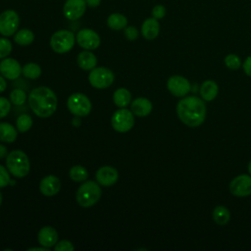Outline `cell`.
Masks as SVG:
<instances>
[{
    "instance_id": "1f68e13d",
    "label": "cell",
    "mask_w": 251,
    "mask_h": 251,
    "mask_svg": "<svg viewBox=\"0 0 251 251\" xmlns=\"http://www.w3.org/2000/svg\"><path fill=\"white\" fill-rule=\"evenodd\" d=\"M13 50V45L10 39L3 36L0 37V59L8 57Z\"/></svg>"
},
{
    "instance_id": "6da1fadb",
    "label": "cell",
    "mask_w": 251,
    "mask_h": 251,
    "mask_svg": "<svg viewBox=\"0 0 251 251\" xmlns=\"http://www.w3.org/2000/svg\"><path fill=\"white\" fill-rule=\"evenodd\" d=\"M176 115L179 121L187 126H201L207 115V108L202 98L195 95H186L176 104Z\"/></svg>"
},
{
    "instance_id": "603a6c76",
    "label": "cell",
    "mask_w": 251,
    "mask_h": 251,
    "mask_svg": "<svg viewBox=\"0 0 251 251\" xmlns=\"http://www.w3.org/2000/svg\"><path fill=\"white\" fill-rule=\"evenodd\" d=\"M107 25L113 30H122L127 25V19L121 13H112L107 18Z\"/></svg>"
},
{
    "instance_id": "f546056e",
    "label": "cell",
    "mask_w": 251,
    "mask_h": 251,
    "mask_svg": "<svg viewBox=\"0 0 251 251\" xmlns=\"http://www.w3.org/2000/svg\"><path fill=\"white\" fill-rule=\"evenodd\" d=\"M10 101L16 106H21L26 101V93L21 88H15L10 93Z\"/></svg>"
},
{
    "instance_id": "2e32d148",
    "label": "cell",
    "mask_w": 251,
    "mask_h": 251,
    "mask_svg": "<svg viewBox=\"0 0 251 251\" xmlns=\"http://www.w3.org/2000/svg\"><path fill=\"white\" fill-rule=\"evenodd\" d=\"M61 189L60 179L56 176H46L43 177L39 183L40 192L47 197L56 195Z\"/></svg>"
},
{
    "instance_id": "ba28073f",
    "label": "cell",
    "mask_w": 251,
    "mask_h": 251,
    "mask_svg": "<svg viewBox=\"0 0 251 251\" xmlns=\"http://www.w3.org/2000/svg\"><path fill=\"white\" fill-rule=\"evenodd\" d=\"M20 26V16L12 9L0 13V34L5 37L14 35Z\"/></svg>"
},
{
    "instance_id": "60d3db41",
    "label": "cell",
    "mask_w": 251,
    "mask_h": 251,
    "mask_svg": "<svg viewBox=\"0 0 251 251\" xmlns=\"http://www.w3.org/2000/svg\"><path fill=\"white\" fill-rule=\"evenodd\" d=\"M6 87H7V82L5 80V77L2 75H0V93L3 92L6 89Z\"/></svg>"
},
{
    "instance_id": "d6986e66",
    "label": "cell",
    "mask_w": 251,
    "mask_h": 251,
    "mask_svg": "<svg viewBox=\"0 0 251 251\" xmlns=\"http://www.w3.org/2000/svg\"><path fill=\"white\" fill-rule=\"evenodd\" d=\"M152 103L145 97H138L130 103V111L137 117H146L152 111Z\"/></svg>"
},
{
    "instance_id": "4dcf8cb0",
    "label": "cell",
    "mask_w": 251,
    "mask_h": 251,
    "mask_svg": "<svg viewBox=\"0 0 251 251\" xmlns=\"http://www.w3.org/2000/svg\"><path fill=\"white\" fill-rule=\"evenodd\" d=\"M224 62H225L226 67L227 69L231 70V71L238 70V69L241 67V65H242L240 58H239L236 54H232V53L226 55V56L225 57Z\"/></svg>"
},
{
    "instance_id": "4fadbf2b",
    "label": "cell",
    "mask_w": 251,
    "mask_h": 251,
    "mask_svg": "<svg viewBox=\"0 0 251 251\" xmlns=\"http://www.w3.org/2000/svg\"><path fill=\"white\" fill-rule=\"evenodd\" d=\"M85 0H66L63 6V15L69 21L80 19L86 12Z\"/></svg>"
},
{
    "instance_id": "f1b7e54d",
    "label": "cell",
    "mask_w": 251,
    "mask_h": 251,
    "mask_svg": "<svg viewBox=\"0 0 251 251\" xmlns=\"http://www.w3.org/2000/svg\"><path fill=\"white\" fill-rule=\"evenodd\" d=\"M32 118L27 114H22L17 118L16 126L17 129L20 132H25L32 126Z\"/></svg>"
},
{
    "instance_id": "f35d334b",
    "label": "cell",
    "mask_w": 251,
    "mask_h": 251,
    "mask_svg": "<svg viewBox=\"0 0 251 251\" xmlns=\"http://www.w3.org/2000/svg\"><path fill=\"white\" fill-rule=\"evenodd\" d=\"M102 0H85L87 7L89 8H96L101 4Z\"/></svg>"
},
{
    "instance_id": "52a82bcc",
    "label": "cell",
    "mask_w": 251,
    "mask_h": 251,
    "mask_svg": "<svg viewBox=\"0 0 251 251\" xmlns=\"http://www.w3.org/2000/svg\"><path fill=\"white\" fill-rule=\"evenodd\" d=\"M115 75L114 73L105 67L94 68L90 71L88 75V81L94 88L105 89L111 86L114 82Z\"/></svg>"
},
{
    "instance_id": "d4e9b609",
    "label": "cell",
    "mask_w": 251,
    "mask_h": 251,
    "mask_svg": "<svg viewBox=\"0 0 251 251\" xmlns=\"http://www.w3.org/2000/svg\"><path fill=\"white\" fill-rule=\"evenodd\" d=\"M212 217L214 222L219 226H225L226 225L230 220V212L229 210L223 206L219 205L216 206L212 212Z\"/></svg>"
},
{
    "instance_id": "ab89813d",
    "label": "cell",
    "mask_w": 251,
    "mask_h": 251,
    "mask_svg": "<svg viewBox=\"0 0 251 251\" xmlns=\"http://www.w3.org/2000/svg\"><path fill=\"white\" fill-rule=\"evenodd\" d=\"M7 155H8L7 147H6L4 144L0 143V160H2V159H4V158H6V157H7Z\"/></svg>"
},
{
    "instance_id": "9a60e30c",
    "label": "cell",
    "mask_w": 251,
    "mask_h": 251,
    "mask_svg": "<svg viewBox=\"0 0 251 251\" xmlns=\"http://www.w3.org/2000/svg\"><path fill=\"white\" fill-rule=\"evenodd\" d=\"M96 181L103 186H111L115 184L119 178L118 171L111 166H103L97 170L95 174Z\"/></svg>"
},
{
    "instance_id": "b9f144b4",
    "label": "cell",
    "mask_w": 251,
    "mask_h": 251,
    "mask_svg": "<svg viewBox=\"0 0 251 251\" xmlns=\"http://www.w3.org/2000/svg\"><path fill=\"white\" fill-rule=\"evenodd\" d=\"M48 249L49 248L41 246V247H31V248H28L27 251H48Z\"/></svg>"
},
{
    "instance_id": "ffe728a7",
    "label": "cell",
    "mask_w": 251,
    "mask_h": 251,
    "mask_svg": "<svg viewBox=\"0 0 251 251\" xmlns=\"http://www.w3.org/2000/svg\"><path fill=\"white\" fill-rule=\"evenodd\" d=\"M199 92H200L201 98L204 101L211 102L217 97L219 93V86L216 81L212 79H207L201 83Z\"/></svg>"
},
{
    "instance_id": "7c38bea8",
    "label": "cell",
    "mask_w": 251,
    "mask_h": 251,
    "mask_svg": "<svg viewBox=\"0 0 251 251\" xmlns=\"http://www.w3.org/2000/svg\"><path fill=\"white\" fill-rule=\"evenodd\" d=\"M229 191L236 197H247L251 195V176L239 175L229 182Z\"/></svg>"
},
{
    "instance_id": "74e56055",
    "label": "cell",
    "mask_w": 251,
    "mask_h": 251,
    "mask_svg": "<svg viewBox=\"0 0 251 251\" xmlns=\"http://www.w3.org/2000/svg\"><path fill=\"white\" fill-rule=\"evenodd\" d=\"M242 68L245 75H247L248 76H251V55L245 59V61L242 64Z\"/></svg>"
},
{
    "instance_id": "8fae6325",
    "label": "cell",
    "mask_w": 251,
    "mask_h": 251,
    "mask_svg": "<svg viewBox=\"0 0 251 251\" xmlns=\"http://www.w3.org/2000/svg\"><path fill=\"white\" fill-rule=\"evenodd\" d=\"M167 88L174 96L182 98L190 92L191 84L186 77L176 75L168 78Z\"/></svg>"
},
{
    "instance_id": "7a4b0ae2",
    "label": "cell",
    "mask_w": 251,
    "mask_h": 251,
    "mask_svg": "<svg viewBox=\"0 0 251 251\" xmlns=\"http://www.w3.org/2000/svg\"><path fill=\"white\" fill-rule=\"evenodd\" d=\"M27 100L29 108L39 118H49L57 110V96L47 86H38L32 89L28 94Z\"/></svg>"
},
{
    "instance_id": "484cf974",
    "label": "cell",
    "mask_w": 251,
    "mask_h": 251,
    "mask_svg": "<svg viewBox=\"0 0 251 251\" xmlns=\"http://www.w3.org/2000/svg\"><path fill=\"white\" fill-rule=\"evenodd\" d=\"M34 40V33L28 28L18 29L14 34V41L21 46L30 45Z\"/></svg>"
},
{
    "instance_id": "8d00e7d4",
    "label": "cell",
    "mask_w": 251,
    "mask_h": 251,
    "mask_svg": "<svg viewBox=\"0 0 251 251\" xmlns=\"http://www.w3.org/2000/svg\"><path fill=\"white\" fill-rule=\"evenodd\" d=\"M151 15L156 20H161L166 16V8L163 5L158 4L153 7V9L151 11Z\"/></svg>"
},
{
    "instance_id": "5bb4252c",
    "label": "cell",
    "mask_w": 251,
    "mask_h": 251,
    "mask_svg": "<svg viewBox=\"0 0 251 251\" xmlns=\"http://www.w3.org/2000/svg\"><path fill=\"white\" fill-rule=\"evenodd\" d=\"M0 74L5 78L14 80L19 78L22 74V67L16 59L6 57L0 62Z\"/></svg>"
},
{
    "instance_id": "7402d4cb",
    "label": "cell",
    "mask_w": 251,
    "mask_h": 251,
    "mask_svg": "<svg viewBox=\"0 0 251 251\" xmlns=\"http://www.w3.org/2000/svg\"><path fill=\"white\" fill-rule=\"evenodd\" d=\"M18 136V129L9 123H0V141L13 143Z\"/></svg>"
},
{
    "instance_id": "8992f818",
    "label": "cell",
    "mask_w": 251,
    "mask_h": 251,
    "mask_svg": "<svg viewBox=\"0 0 251 251\" xmlns=\"http://www.w3.org/2000/svg\"><path fill=\"white\" fill-rule=\"evenodd\" d=\"M67 107L73 115L76 117H85L90 113L92 105L86 95L76 92L69 96Z\"/></svg>"
},
{
    "instance_id": "d590c367",
    "label": "cell",
    "mask_w": 251,
    "mask_h": 251,
    "mask_svg": "<svg viewBox=\"0 0 251 251\" xmlns=\"http://www.w3.org/2000/svg\"><path fill=\"white\" fill-rule=\"evenodd\" d=\"M124 34L127 40H135L138 37V30L133 25H126L124 28Z\"/></svg>"
},
{
    "instance_id": "e575fe53",
    "label": "cell",
    "mask_w": 251,
    "mask_h": 251,
    "mask_svg": "<svg viewBox=\"0 0 251 251\" xmlns=\"http://www.w3.org/2000/svg\"><path fill=\"white\" fill-rule=\"evenodd\" d=\"M54 250L55 251H73L75 250V246L70 240L64 239V240L58 241L54 245Z\"/></svg>"
},
{
    "instance_id": "277c9868",
    "label": "cell",
    "mask_w": 251,
    "mask_h": 251,
    "mask_svg": "<svg viewBox=\"0 0 251 251\" xmlns=\"http://www.w3.org/2000/svg\"><path fill=\"white\" fill-rule=\"evenodd\" d=\"M101 188L94 180H84L77 188L75 198L79 206L89 208L94 206L101 198Z\"/></svg>"
},
{
    "instance_id": "836d02e7",
    "label": "cell",
    "mask_w": 251,
    "mask_h": 251,
    "mask_svg": "<svg viewBox=\"0 0 251 251\" xmlns=\"http://www.w3.org/2000/svg\"><path fill=\"white\" fill-rule=\"evenodd\" d=\"M11 101L0 96V120L5 118L11 111Z\"/></svg>"
},
{
    "instance_id": "4316f807",
    "label": "cell",
    "mask_w": 251,
    "mask_h": 251,
    "mask_svg": "<svg viewBox=\"0 0 251 251\" xmlns=\"http://www.w3.org/2000/svg\"><path fill=\"white\" fill-rule=\"evenodd\" d=\"M69 175L71 179L75 182H83L88 177L87 170L80 165H75L72 167L69 172Z\"/></svg>"
},
{
    "instance_id": "83f0119b",
    "label": "cell",
    "mask_w": 251,
    "mask_h": 251,
    "mask_svg": "<svg viewBox=\"0 0 251 251\" xmlns=\"http://www.w3.org/2000/svg\"><path fill=\"white\" fill-rule=\"evenodd\" d=\"M22 74L25 78L36 79L41 75V68L35 63H28L22 68Z\"/></svg>"
},
{
    "instance_id": "9c48e42d",
    "label": "cell",
    "mask_w": 251,
    "mask_h": 251,
    "mask_svg": "<svg viewBox=\"0 0 251 251\" xmlns=\"http://www.w3.org/2000/svg\"><path fill=\"white\" fill-rule=\"evenodd\" d=\"M111 125L112 127L118 132H127L134 125L133 113L126 108H120L113 114Z\"/></svg>"
},
{
    "instance_id": "cb8c5ba5",
    "label": "cell",
    "mask_w": 251,
    "mask_h": 251,
    "mask_svg": "<svg viewBox=\"0 0 251 251\" xmlns=\"http://www.w3.org/2000/svg\"><path fill=\"white\" fill-rule=\"evenodd\" d=\"M113 101L119 108H126L131 103V94L126 88H118L113 95Z\"/></svg>"
},
{
    "instance_id": "7bdbcfd3",
    "label": "cell",
    "mask_w": 251,
    "mask_h": 251,
    "mask_svg": "<svg viewBox=\"0 0 251 251\" xmlns=\"http://www.w3.org/2000/svg\"><path fill=\"white\" fill-rule=\"evenodd\" d=\"M248 173H249V175L251 176V160H250V162L248 163Z\"/></svg>"
},
{
    "instance_id": "e0dca14e",
    "label": "cell",
    "mask_w": 251,
    "mask_h": 251,
    "mask_svg": "<svg viewBox=\"0 0 251 251\" xmlns=\"http://www.w3.org/2000/svg\"><path fill=\"white\" fill-rule=\"evenodd\" d=\"M37 240L41 246L46 248L54 247V245L58 242V232L50 226H43L38 231Z\"/></svg>"
},
{
    "instance_id": "3957f363",
    "label": "cell",
    "mask_w": 251,
    "mask_h": 251,
    "mask_svg": "<svg viewBox=\"0 0 251 251\" xmlns=\"http://www.w3.org/2000/svg\"><path fill=\"white\" fill-rule=\"evenodd\" d=\"M6 166L12 176L18 178L26 176L30 170L27 155L22 150H13L6 157Z\"/></svg>"
},
{
    "instance_id": "d6a6232c",
    "label": "cell",
    "mask_w": 251,
    "mask_h": 251,
    "mask_svg": "<svg viewBox=\"0 0 251 251\" xmlns=\"http://www.w3.org/2000/svg\"><path fill=\"white\" fill-rule=\"evenodd\" d=\"M10 183H11L10 172L4 166L0 165V188H4Z\"/></svg>"
},
{
    "instance_id": "30bf717a",
    "label": "cell",
    "mask_w": 251,
    "mask_h": 251,
    "mask_svg": "<svg viewBox=\"0 0 251 251\" xmlns=\"http://www.w3.org/2000/svg\"><path fill=\"white\" fill-rule=\"evenodd\" d=\"M76 43L84 50H94L99 47L101 39L99 34L90 28H81L75 35Z\"/></svg>"
},
{
    "instance_id": "ac0fdd59",
    "label": "cell",
    "mask_w": 251,
    "mask_h": 251,
    "mask_svg": "<svg viewBox=\"0 0 251 251\" xmlns=\"http://www.w3.org/2000/svg\"><path fill=\"white\" fill-rule=\"evenodd\" d=\"M160 32V24L155 18H147L141 25V34L147 40L155 39Z\"/></svg>"
},
{
    "instance_id": "44dd1931",
    "label": "cell",
    "mask_w": 251,
    "mask_h": 251,
    "mask_svg": "<svg viewBox=\"0 0 251 251\" xmlns=\"http://www.w3.org/2000/svg\"><path fill=\"white\" fill-rule=\"evenodd\" d=\"M76 62L83 71H91L97 65V58L90 50H84L77 55Z\"/></svg>"
},
{
    "instance_id": "5b68a950",
    "label": "cell",
    "mask_w": 251,
    "mask_h": 251,
    "mask_svg": "<svg viewBox=\"0 0 251 251\" xmlns=\"http://www.w3.org/2000/svg\"><path fill=\"white\" fill-rule=\"evenodd\" d=\"M75 33L69 29H59L50 38V47L58 54H64L73 49L75 43Z\"/></svg>"
},
{
    "instance_id": "ee69618b",
    "label": "cell",
    "mask_w": 251,
    "mask_h": 251,
    "mask_svg": "<svg viewBox=\"0 0 251 251\" xmlns=\"http://www.w3.org/2000/svg\"><path fill=\"white\" fill-rule=\"evenodd\" d=\"M2 200H3V196H2V193H1V191H0V206H1V204H2Z\"/></svg>"
}]
</instances>
